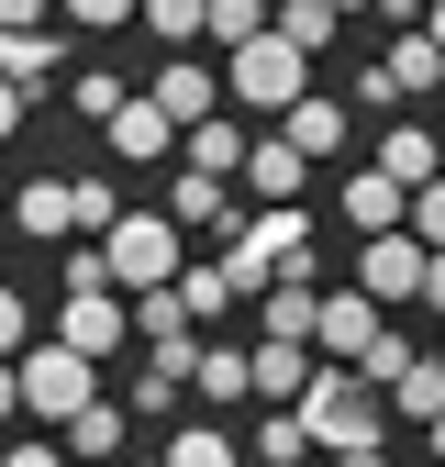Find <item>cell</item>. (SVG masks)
Masks as SVG:
<instances>
[{
    "label": "cell",
    "instance_id": "6da1fadb",
    "mask_svg": "<svg viewBox=\"0 0 445 467\" xmlns=\"http://www.w3.org/2000/svg\"><path fill=\"white\" fill-rule=\"evenodd\" d=\"M290 412H301L312 456H367V445H389V400H378L357 368H312Z\"/></svg>",
    "mask_w": 445,
    "mask_h": 467
},
{
    "label": "cell",
    "instance_id": "7a4b0ae2",
    "mask_svg": "<svg viewBox=\"0 0 445 467\" xmlns=\"http://www.w3.org/2000/svg\"><path fill=\"white\" fill-rule=\"evenodd\" d=\"M100 267H111V289H167L190 267V234L167 212H111L100 223Z\"/></svg>",
    "mask_w": 445,
    "mask_h": 467
},
{
    "label": "cell",
    "instance_id": "3957f363",
    "mask_svg": "<svg viewBox=\"0 0 445 467\" xmlns=\"http://www.w3.org/2000/svg\"><path fill=\"white\" fill-rule=\"evenodd\" d=\"M301 89H312V56L278 34V23H267V34H245L234 56H222V100H245V111H290Z\"/></svg>",
    "mask_w": 445,
    "mask_h": 467
},
{
    "label": "cell",
    "instance_id": "277c9868",
    "mask_svg": "<svg viewBox=\"0 0 445 467\" xmlns=\"http://www.w3.org/2000/svg\"><path fill=\"white\" fill-rule=\"evenodd\" d=\"M12 379H23V412H45V423H67V412H89V400H100V368L78 357V345H56V334L23 345Z\"/></svg>",
    "mask_w": 445,
    "mask_h": 467
},
{
    "label": "cell",
    "instance_id": "5b68a950",
    "mask_svg": "<svg viewBox=\"0 0 445 467\" xmlns=\"http://www.w3.org/2000/svg\"><path fill=\"white\" fill-rule=\"evenodd\" d=\"M434 89H445V56H434L423 23L389 34V56H367V67H357V100H367V111H412V100H434Z\"/></svg>",
    "mask_w": 445,
    "mask_h": 467
},
{
    "label": "cell",
    "instance_id": "8992f818",
    "mask_svg": "<svg viewBox=\"0 0 445 467\" xmlns=\"http://www.w3.org/2000/svg\"><path fill=\"white\" fill-rule=\"evenodd\" d=\"M423 267H434V245H423V234H367L357 289H367L378 312H412V301H423Z\"/></svg>",
    "mask_w": 445,
    "mask_h": 467
},
{
    "label": "cell",
    "instance_id": "52a82bcc",
    "mask_svg": "<svg viewBox=\"0 0 445 467\" xmlns=\"http://www.w3.org/2000/svg\"><path fill=\"white\" fill-rule=\"evenodd\" d=\"M378 323H389V312L367 301V289H323V301H312V357H323V368H357L367 345H378Z\"/></svg>",
    "mask_w": 445,
    "mask_h": 467
},
{
    "label": "cell",
    "instance_id": "ba28073f",
    "mask_svg": "<svg viewBox=\"0 0 445 467\" xmlns=\"http://www.w3.org/2000/svg\"><path fill=\"white\" fill-rule=\"evenodd\" d=\"M56 345H78V357L100 368L111 345H134V301H123V289H67V312H56Z\"/></svg>",
    "mask_w": 445,
    "mask_h": 467
},
{
    "label": "cell",
    "instance_id": "9c48e42d",
    "mask_svg": "<svg viewBox=\"0 0 445 467\" xmlns=\"http://www.w3.org/2000/svg\"><path fill=\"white\" fill-rule=\"evenodd\" d=\"M234 245H256L267 278H312V212H301V201H267V212H245Z\"/></svg>",
    "mask_w": 445,
    "mask_h": 467
},
{
    "label": "cell",
    "instance_id": "30bf717a",
    "mask_svg": "<svg viewBox=\"0 0 445 467\" xmlns=\"http://www.w3.org/2000/svg\"><path fill=\"white\" fill-rule=\"evenodd\" d=\"M301 190H312V156H301V145H278V134H245L234 201H256V212H267V201H301Z\"/></svg>",
    "mask_w": 445,
    "mask_h": 467
},
{
    "label": "cell",
    "instance_id": "8fae6325",
    "mask_svg": "<svg viewBox=\"0 0 445 467\" xmlns=\"http://www.w3.org/2000/svg\"><path fill=\"white\" fill-rule=\"evenodd\" d=\"M167 223H179V234H222V245H234V234H245V201H234V179H201V167H179Z\"/></svg>",
    "mask_w": 445,
    "mask_h": 467
},
{
    "label": "cell",
    "instance_id": "7c38bea8",
    "mask_svg": "<svg viewBox=\"0 0 445 467\" xmlns=\"http://www.w3.org/2000/svg\"><path fill=\"white\" fill-rule=\"evenodd\" d=\"M145 100H156V111H167V123H179V134H190V123H212V111H222V78L201 67V56H167V67L145 78Z\"/></svg>",
    "mask_w": 445,
    "mask_h": 467
},
{
    "label": "cell",
    "instance_id": "4fadbf2b",
    "mask_svg": "<svg viewBox=\"0 0 445 467\" xmlns=\"http://www.w3.org/2000/svg\"><path fill=\"white\" fill-rule=\"evenodd\" d=\"M100 145L123 156V167H167V156H179V123H167L156 100H123V111L100 123Z\"/></svg>",
    "mask_w": 445,
    "mask_h": 467
},
{
    "label": "cell",
    "instance_id": "5bb4252c",
    "mask_svg": "<svg viewBox=\"0 0 445 467\" xmlns=\"http://www.w3.org/2000/svg\"><path fill=\"white\" fill-rule=\"evenodd\" d=\"M67 56H78V34H56V23H34V34H0V78H12V89L34 100L56 67H67Z\"/></svg>",
    "mask_w": 445,
    "mask_h": 467
},
{
    "label": "cell",
    "instance_id": "9a60e30c",
    "mask_svg": "<svg viewBox=\"0 0 445 467\" xmlns=\"http://www.w3.org/2000/svg\"><path fill=\"white\" fill-rule=\"evenodd\" d=\"M278 145H301L312 167H323V156H346V100H323V89H301L290 111H278Z\"/></svg>",
    "mask_w": 445,
    "mask_h": 467
},
{
    "label": "cell",
    "instance_id": "2e32d148",
    "mask_svg": "<svg viewBox=\"0 0 445 467\" xmlns=\"http://www.w3.org/2000/svg\"><path fill=\"white\" fill-rule=\"evenodd\" d=\"M312 301H323V278H267V289H256V334L312 345Z\"/></svg>",
    "mask_w": 445,
    "mask_h": 467
},
{
    "label": "cell",
    "instance_id": "e0dca14e",
    "mask_svg": "<svg viewBox=\"0 0 445 467\" xmlns=\"http://www.w3.org/2000/svg\"><path fill=\"white\" fill-rule=\"evenodd\" d=\"M378 179H401V190L445 179V145H434V123H389V134H378Z\"/></svg>",
    "mask_w": 445,
    "mask_h": 467
},
{
    "label": "cell",
    "instance_id": "ac0fdd59",
    "mask_svg": "<svg viewBox=\"0 0 445 467\" xmlns=\"http://www.w3.org/2000/svg\"><path fill=\"white\" fill-rule=\"evenodd\" d=\"M378 400H389L401 423H434V412H445V357H423V345H412V357H401V379H389Z\"/></svg>",
    "mask_w": 445,
    "mask_h": 467
},
{
    "label": "cell",
    "instance_id": "d6986e66",
    "mask_svg": "<svg viewBox=\"0 0 445 467\" xmlns=\"http://www.w3.org/2000/svg\"><path fill=\"white\" fill-rule=\"evenodd\" d=\"M179 156L201 167V179H234V167H245V123H234V111H212V123L179 134Z\"/></svg>",
    "mask_w": 445,
    "mask_h": 467
},
{
    "label": "cell",
    "instance_id": "ffe728a7",
    "mask_svg": "<svg viewBox=\"0 0 445 467\" xmlns=\"http://www.w3.org/2000/svg\"><path fill=\"white\" fill-rule=\"evenodd\" d=\"M245 368H256V400H301V379H312V345H278V334H256V345H245Z\"/></svg>",
    "mask_w": 445,
    "mask_h": 467
},
{
    "label": "cell",
    "instance_id": "44dd1931",
    "mask_svg": "<svg viewBox=\"0 0 445 467\" xmlns=\"http://www.w3.org/2000/svg\"><path fill=\"white\" fill-rule=\"evenodd\" d=\"M190 389L212 400V412H222V400H256V368H245V345H201V357H190Z\"/></svg>",
    "mask_w": 445,
    "mask_h": 467
},
{
    "label": "cell",
    "instance_id": "7402d4cb",
    "mask_svg": "<svg viewBox=\"0 0 445 467\" xmlns=\"http://www.w3.org/2000/svg\"><path fill=\"white\" fill-rule=\"evenodd\" d=\"M401 201H412V190L378 179V167H357V179H346V223H357V234H401Z\"/></svg>",
    "mask_w": 445,
    "mask_h": 467
},
{
    "label": "cell",
    "instance_id": "603a6c76",
    "mask_svg": "<svg viewBox=\"0 0 445 467\" xmlns=\"http://www.w3.org/2000/svg\"><path fill=\"white\" fill-rule=\"evenodd\" d=\"M56 434H67V456H123V400H89V412H67V423H56Z\"/></svg>",
    "mask_w": 445,
    "mask_h": 467
},
{
    "label": "cell",
    "instance_id": "cb8c5ba5",
    "mask_svg": "<svg viewBox=\"0 0 445 467\" xmlns=\"http://www.w3.org/2000/svg\"><path fill=\"white\" fill-rule=\"evenodd\" d=\"M245 456H256V467H301V456H312V434H301V412H290V400H267V423L245 434Z\"/></svg>",
    "mask_w": 445,
    "mask_h": 467
},
{
    "label": "cell",
    "instance_id": "d4e9b609",
    "mask_svg": "<svg viewBox=\"0 0 445 467\" xmlns=\"http://www.w3.org/2000/svg\"><path fill=\"white\" fill-rule=\"evenodd\" d=\"M12 223L34 234V245H56V234H67V179H23L12 190Z\"/></svg>",
    "mask_w": 445,
    "mask_h": 467
},
{
    "label": "cell",
    "instance_id": "484cf974",
    "mask_svg": "<svg viewBox=\"0 0 445 467\" xmlns=\"http://www.w3.org/2000/svg\"><path fill=\"white\" fill-rule=\"evenodd\" d=\"M245 34H267V0H201V45L212 56H234Z\"/></svg>",
    "mask_w": 445,
    "mask_h": 467
},
{
    "label": "cell",
    "instance_id": "4316f807",
    "mask_svg": "<svg viewBox=\"0 0 445 467\" xmlns=\"http://www.w3.org/2000/svg\"><path fill=\"white\" fill-rule=\"evenodd\" d=\"M167 289H179V312H190V323H222V312H234V289H222V267H212V256H190Z\"/></svg>",
    "mask_w": 445,
    "mask_h": 467
},
{
    "label": "cell",
    "instance_id": "83f0119b",
    "mask_svg": "<svg viewBox=\"0 0 445 467\" xmlns=\"http://www.w3.org/2000/svg\"><path fill=\"white\" fill-rule=\"evenodd\" d=\"M267 23L290 34L301 56H334V12H323V0H267Z\"/></svg>",
    "mask_w": 445,
    "mask_h": 467
},
{
    "label": "cell",
    "instance_id": "f1b7e54d",
    "mask_svg": "<svg viewBox=\"0 0 445 467\" xmlns=\"http://www.w3.org/2000/svg\"><path fill=\"white\" fill-rule=\"evenodd\" d=\"M67 100L89 111V123H111V111H123L134 89H123V67H67Z\"/></svg>",
    "mask_w": 445,
    "mask_h": 467
},
{
    "label": "cell",
    "instance_id": "f546056e",
    "mask_svg": "<svg viewBox=\"0 0 445 467\" xmlns=\"http://www.w3.org/2000/svg\"><path fill=\"white\" fill-rule=\"evenodd\" d=\"M167 467H245V445L222 434V423H190L179 445H167Z\"/></svg>",
    "mask_w": 445,
    "mask_h": 467
},
{
    "label": "cell",
    "instance_id": "4dcf8cb0",
    "mask_svg": "<svg viewBox=\"0 0 445 467\" xmlns=\"http://www.w3.org/2000/svg\"><path fill=\"white\" fill-rule=\"evenodd\" d=\"M134 23L156 45H201V0H134Z\"/></svg>",
    "mask_w": 445,
    "mask_h": 467
},
{
    "label": "cell",
    "instance_id": "1f68e13d",
    "mask_svg": "<svg viewBox=\"0 0 445 467\" xmlns=\"http://www.w3.org/2000/svg\"><path fill=\"white\" fill-rule=\"evenodd\" d=\"M111 212H123V201H111V179H67V234H100Z\"/></svg>",
    "mask_w": 445,
    "mask_h": 467
},
{
    "label": "cell",
    "instance_id": "d6a6232c",
    "mask_svg": "<svg viewBox=\"0 0 445 467\" xmlns=\"http://www.w3.org/2000/svg\"><path fill=\"white\" fill-rule=\"evenodd\" d=\"M401 234H423V245H445V179H423V190L401 201Z\"/></svg>",
    "mask_w": 445,
    "mask_h": 467
},
{
    "label": "cell",
    "instance_id": "836d02e7",
    "mask_svg": "<svg viewBox=\"0 0 445 467\" xmlns=\"http://www.w3.org/2000/svg\"><path fill=\"white\" fill-rule=\"evenodd\" d=\"M56 23L67 34H111V23H134V0H56Z\"/></svg>",
    "mask_w": 445,
    "mask_h": 467
},
{
    "label": "cell",
    "instance_id": "e575fe53",
    "mask_svg": "<svg viewBox=\"0 0 445 467\" xmlns=\"http://www.w3.org/2000/svg\"><path fill=\"white\" fill-rule=\"evenodd\" d=\"M134 334H190V312H179V289H134Z\"/></svg>",
    "mask_w": 445,
    "mask_h": 467
},
{
    "label": "cell",
    "instance_id": "d590c367",
    "mask_svg": "<svg viewBox=\"0 0 445 467\" xmlns=\"http://www.w3.org/2000/svg\"><path fill=\"white\" fill-rule=\"evenodd\" d=\"M212 267H222V289H234V301H256V289H267V256H256V245H222Z\"/></svg>",
    "mask_w": 445,
    "mask_h": 467
},
{
    "label": "cell",
    "instance_id": "8d00e7d4",
    "mask_svg": "<svg viewBox=\"0 0 445 467\" xmlns=\"http://www.w3.org/2000/svg\"><path fill=\"white\" fill-rule=\"evenodd\" d=\"M23 345H34V312H23V289H0V368H12Z\"/></svg>",
    "mask_w": 445,
    "mask_h": 467
},
{
    "label": "cell",
    "instance_id": "74e56055",
    "mask_svg": "<svg viewBox=\"0 0 445 467\" xmlns=\"http://www.w3.org/2000/svg\"><path fill=\"white\" fill-rule=\"evenodd\" d=\"M45 12H56V0H0V34H34Z\"/></svg>",
    "mask_w": 445,
    "mask_h": 467
},
{
    "label": "cell",
    "instance_id": "f35d334b",
    "mask_svg": "<svg viewBox=\"0 0 445 467\" xmlns=\"http://www.w3.org/2000/svg\"><path fill=\"white\" fill-rule=\"evenodd\" d=\"M0 467H67V445H0Z\"/></svg>",
    "mask_w": 445,
    "mask_h": 467
},
{
    "label": "cell",
    "instance_id": "ab89813d",
    "mask_svg": "<svg viewBox=\"0 0 445 467\" xmlns=\"http://www.w3.org/2000/svg\"><path fill=\"white\" fill-rule=\"evenodd\" d=\"M12 134H23V89L0 78V145H12Z\"/></svg>",
    "mask_w": 445,
    "mask_h": 467
},
{
    "label": "cell",
    "instance_id": "60d3db41",
    "mask_svg": "<svg viewBox=\"0 0 445 467\" xmlns=\"http://www.w3.org/2000/svg\"><path fill=\"white\" fill-rule=\"evenodd\" d=\"M378 23H389V34H412V23H423V0H378Z\"/></svg>",
    "mask_w": 445,
    "mask_h": 467
},
{
    "label": "cell",
    "instance_id": "b9f144b4",
    "mask_svg": "<svg viewBox=\"0 0 445 467\" xmlns=\"http://www.w3.org/2000/svg\"><path fill=\"white\" fill-rule=\"evenodd\" d=\"M423 312H445V245H434V267H423Z\"/></svg>",
    "mask_w": 445,
    "mask_h": 467
},
{
    "label": "cell",
    "instance_id": "7bdbcfd3",
    "mask_svg": "<svg viewBox=\"0 0 445 467\" xmlns=\"http://www.w3.org/2000/svg\"><path fill=\"white\" fill-rule=\"evenodd\" d=\"M12 412H23V379H12V368H0V423H12Z\"/></svg>",
    "mask_w": 445,
    "mask_h": 467
},
{
    "label": "cell",
    "instance_id": "ee69618b",
    "mask_svg": "<svg viewBox=\"0 0 445 467\" xmlns=\"http://www.w3.org/2000/svg\"><path fill=\"white\" fill-rule=\"evenodd\" d=\"M423 34H434V56H445V0H423Z\"/></svg>",
    "mask_w": 445,
    "mask_h": 467
},
{
    "label": "cell",
    "instance_id": "f6af8a7d",
    "mask_svg": "<svg viewBox=\"0 0 445 467\" xmlns=\"http://www.w3.org/2000/svg\"><path fill=\"white\" fill-rule=\"evenodd\" d=\"M323 467H389V456H378V445H367V456H323Z\"/></svg>",
    "mask_w": 445,
    "mask_h": 467
},
{
    "label": "cell",
    "instance_id": "bcb514c9",
    "mask_svg": "<svg viewBox=\"0 0 445 467\" xmlns=\"http://www.w3.org/2000/svg\"><path fill=\"white\" fill-rule=\"evenodd\" d=\"M423 445H434V467H445V412H434V423H423Z\"/></svg>",
    "mask_w": 445,
    "mask_h": 467
},
{
    "label": "cell",
    "instance_id": "7dc6e473",
    "mask_svg": "<svg viewBox=\"0 0 445 467\" xmlns=\"http://www.w3.org/2000/svg\"><path fill=\"white\" fill-rule=\"evenodd\" d=\"M323 12H334V23H346V12H378V0H323Z\"/></svg>",
    "mask_w": 445,
    "mask_h": 467
},
{
    "label": "cell",
    "instance_id": "c3c4849f",
    "mask_svg": "<svg viewBox=\"0 0 445 467\" xmlns=\"http://www.w3.org/2000/svg\"><path fill=\"white\" fill-rule=\"evenodd\" d=\"M123 467H134V456H123ZM145 467H167V456H145Z\"/></svg>",
    "mask_w": 445,
    "mask_h": 467
},
{
    "label": "cell",
    "instance_id": "681fc988",
    "mask_svg": "<svg viewBox=\"0 0 445 467\" xmlns=\"http://www.w3.org/2000/svg\"><path fill=\"white\" fill-rule=\"evenodd\" d=\"M0 223H12V201H0Z\"/></svg>",
    "mask_w": 445,
    "mask_h": 467
},
{
    "label": "cell",
    "instance_id": "f907efd6",
    "mask_svg": "<svg viewBox=\"0 0 445 467\" xmlns=\"http://www.w3.org/2000/svg\"><path fill=\"white\" fill-rule=\"evenodd\" d=\"M434 145H445V123H434Z\"/></svg>",
    "mask_w": 445,
    "mask_h": 467
},
{
    "label": "cell",
    "instance_id": "816d5d0a",
    "mask_svg": "<svg viewBox=\"0 0 445 467\" xmlns=\"http://www.w3.org/2000/svg\"><path fill=\"white\" fill-rule=\"evenodd\" d=\"M434 357H445V345H434Z\"/></svg>",
    "mask_w": 445,
    "mask_h": 467
}]
</instances>
